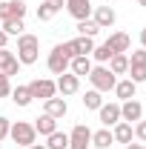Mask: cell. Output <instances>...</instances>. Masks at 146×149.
Returning <instances> with one entry per match:
<instances>
[{
  "instance_id": "1",
  "label": "cell",
  "mask_w": 146,
  "mask_h": 149,
  "mask_svg": "<svg viewBox=\"0 0 146 149\" xmlns=\"http://www.w3.org/2000/svg\"><path fill=\"white\" fill-rule=\"evenodd\" d=\"M15 57L20 60V66L37 63V57H40V37L23 32V35L17 37V52H15Z\"/></svg>"
},
{
  "instance_id": "2",
  "label": "cell",
  "mask_w": 146,
  "mask_h": 149,
  "mask_svg": "<svg viewBox=\"0 0 146 149\" xmlns=\"http://www.w3.org/2000/svg\"><path fill=\"white\" fill-rule=\"evenodd\" d=\"M69 60H72V49H69V40H66V43H57L49 52L46 66H49L52 74H63V72H69Z\"/></svg>"
},
{
  "instance_id": "3",
  "label": "cell",
  "mask_w": 146,
  "mask_h": 149,
  "mask_svg": "<svg viewBox=\"0 0 146 149\" xmlns=\"http://www.w3.org/2000/svg\"><path fill=\"white\" fill-rule=\"evenodd\" d=\"M89 83H92V89H97L100 95H106V92H112V89H115L117 77L109 72V66L97 63V66H92V72H89Z\"/></svg>"
},
{
  "instance_id": "4",
  "label": "cell",
  "mask_w": 146,
  "mask_h": 149,
  "mask_svg": "<svg viewBox=\"0 0 146 149\" xmlns=\"http://www.w3.org/2000/svg\"><path fill=\"white\" fill-rule=\"evenodd\" d=\"M9 138H12L17 146H23V149L37 143V132H35V126H32L29 120H15L12 129H9Z\"/></svg>"
},
{
  "instance_id": "5",
  "label": "cell",
  "mask_w": 146,
  "mask_h": 149,
  "mask_svg": "<svg viewBox=\"0 0 146 149\" xmlns=\"http://www.w3.org/2000/svg\"><path fill=\"white\" fill-rule=\"evenodd\" d=\"M26 86H29V92H32L35 100H49V97H55V95H57L55 80H49V77H35V80L26 83Z\"/></svg>"
},
{
  "instance_id": "6",
  "label": "cell",
  "mask_w": 146,
  "mask_h": 149,
  "mask_svg": "<svg viewBox=\"0 0 146 149\" xmlns=\"http://www.w3.org/2000/svg\"><path fill=\"white\" fill-rule=\"evenodd\" d=\"M92 143V129L86 123H74L69 132V149H86Z\"/></svg>"
},
{
  "instance_id": "7",
  "label": "cell",
  "mask_w": 146,
  "mask_h": 149,
  "mask_svg": "<svg viewBox=\"0 0 146 149\" xmlns=\"http://www.w3.org/2000/svg\"><path fill=\"white\" fill-rule=\"evenodd\" d=\"M55 86H57V92L63 95V97H69V95H77V89H80V77L72 74V72H63V74H57Z\"/></svg>"
},
{
  "instance_id": "8",
  "label": "cell",
  "mask_w": 146,
  "mask_h": 149,
  "mask_svg": "<svg viewBox=\"0 0 146 149\" xmlns=\"http://www.w3.org/2000/svg\"><path fill=\"white\" fill-rule=\"evenodd\" d=\"M103 43L109 46V49L115 52V55H126L129 49H132V37H129L126 32H112V35L106 37Z\"/></svg>"
},
{
  "instance_id": "9",
  "label": "cell",
  "mask_w": 146,
  "mask_h": 149,
  "mask_svg": "<svg viewBox=\"0 0 146 149\" xmlns=\"http://www.w3.org/2000/svg\"><path fill=\"white\" fill-rule=\"evenodd\" d=\"M143 118V106H140V100H123L120 103V120H126V123H138Z\"/></svg>"
},
{
  "instance_id": "10",
  "label": "cell",
  "mask_w": 146,
  "mask_h": 149,
  "mask_svg": "<svg viewBox=\"0 0 146 149\" xmlns=\"http://www.w3.org/2000/svg\"><path fill=\"white\" fill-rule=\"evenodd\" d=\"M92 20H95L100 29H112L115 20H117V15H115L112 6H95V9H92Z\"/></svg>"
},
{
  "instance_id": "11",
  "label": "cell",
  "mask_w": 146,
  "mask_h": 149,
  "mask_svg": "<svg viewBox=\"0 0 146 149\" xmlns=\"http://www.w3.org/2000/svg\"><path fill=\"white\" fill-rule=\"evenodd\" d=\"M92 9H95L92 0H66V12H69L74 20H89Z\"/></svg>"
},
{
  "instance_id": "12",
  "label": "cell",
  "mask_w": 146,
  "mask_h": 149,
  "mask_svg": "<svg viewBox=\"0 0 146 149\" xmlns=\"http://www.w3.org/2000/svg\"><path fill=\"white\" fill-rule=\"evenodd\" d=\"M97 118H100V123L103 126H115V123H120V103H103L100 109H97Z\"/></svg>"
},
{
  "instance_id": "13",
  "label": "cell",
  "mask_w": 146,
  "mask_h": 149,
  "mask_svg": "<svg viewBox=\"0 0 146 149\" xmlns=\"http://www.w3.org/2000/svg\"><path fill=\"white\" fill-rule=\"evenodd\" d=\"M43 112L46 115H52V118H66V112H69V103H66V97H49V100H43Z\"/></svg>"
},
{
  "instance_id": "14",
  "label": "cell",
  "mask_w": 146,
  "mask_h": 149,
  "mask_svg": "<svg viewBox=\"0 0 146 149\" xmlns=\"http://www.w3.org/2000/svg\"><path fill=\"white\" fill-rule=\"evenodd\" d=\"M3 17H26V3L23 0H3L0 3V20Z\"/></svg>"
},
{
  "instance_id": "15",
  "label": "cell",
  "mask_w": 146,
  "mask_h": 149,
  "mask_svg": "<svg viewBox=\"0 0 146 149\" xmlns=\"http://www.w3.org/2000/svg\"><path fill=\"white\" fill-rule=\"evenodd\" d=\"M69 49H72V57H89L92 55V49H95V40L92 37H74V40H69Z\"/></svg>"
},
{
  "instance_id": "16",
  "label": "cell",
  "mask_w": 146,
  "mask_h": 149,
  "mask_svg": "<svg viewBox=\"0 0 146 149\" xmlns=\"http://www.w3.org/2000/svg\"><path fill=\"white\" fill-rule=\"evenodd\" d=\"M112 92L117 95V100L123 103V100H132V97H135L138 83H135V80H129V77H123V80H117V83H115V89H112Z\"/></svg>"
},
{
  "instance_id": "17",
  "label": "cell",
  "mask_w": 146,
  "mask_h": 149,
  "mask_svg": "<svg viewBox=\"0 0 146 149\" xmlns=\"http://www.w3.org/2000/svg\"><path fill=\"white\" fill-rule=\"evenodd\" d=\"M112 138H115V143H132V138H135V129H132V123L126 120H120V123H115L112 126Z\"/></svg>"
},
{
  "instance_id": "18",
  "label": "cell",
  "mask_w": 146,
  "mask_h": 149,
  "mask_svg": "<svg viewBox=\"0 0 146 149\" xmlns=\"http://www.w3.org/2000/svg\"><path fill=\"white\" fill-rule=\"evenodd\" d=\"M32 126H35V132H37V135L49 138V135L57 129V118H52V115H46V112H43L40 118H35V123H32Z\"/></svg>"
},
{
  "instance_id": "19",
  "label": "cell",
  "mask_w": 146,
  "mask_h": 149,
  "mask_svg": "<svg viewBox=\"0 0 146 149\" xmlns=\"http://www.w3.org/2000/svg\"><path fill=\"white\" fill-rule=\"evenodd\" d=\"M92 66H95V63H92V57H72V60H69V72L72 74H77V77H89V72H92Z\"/></svg>"
},
{
  "instance_id": "20",
  "label": "cell",
  "mask_w": 146,
  "mask_h": 149,
  "mask_svg": "<svg viewBox=\"0 0 146 149\" xmlns=\"http://www.w3.org/2000/svg\"><path fill=\"white\" fill-rule=\"evenodd\" d=\"M9 97H12V103H15V106H20V109L32 106V100H35V97H32V92H29V86H12V95H9Z\"/></svg>"
},
{
  "instance_id": "21",
  "label": "cell",
  "mask_w": 146,
  "mask_h": 149,
  "mask_svg": "<svg viewBox=\"0 0 146 149\" xmlns=\"http://www.w3.org/2000/svg\"><path fill=\"white\" fill-rule=\"evenodd\" d=\"M0 29H3L9 37H20L23 29H26V23H23V17H3L0 20Z\"/></svg>"
},
{
  "instance_id": "22",
  "label": "cell",
  "mask_w": 146,
  "mask_h": 149,
  "mask_svg": "<svg viewBox=\"0 0 146 149\" xmlns=\"http://www.w3.org/2000/svg\"><path fill=\"white\" fill-rule=\"evenodd\" d=\"M112 143H115V138H112V129H109V126L92 132V146H95V149H109Z\"/></svg>"
},
{
  "instance_id": "23",
  "label": "cell",
  "mask_w": 146,
  "mask_h": 149,
  "mask_svg": "<svg viewBox=\"0 0 146 149\" xmlns=\"http://www.w3.org/2000/svg\"><path fill=\"white\" fill-rule=\"evenodd\" d=\"M106 66H109V72L115 74V77H117V74H126L129 72V55H112Z\"/></svg>"
},
{
  "instance_id": "24",
  "label": "cell",
  "mask_w": 146,
  "mask_h": 149,
  "mask_svg": "<svg viewBox=\"0 0 146 149\" xmlns=\"http://www.w3.org/2000/svg\"><path fill=\"white\" fill-rule=\"evenodd\" d=\"M46 149H69V135L55 129L49 138H46Z\"/></svg>"
},
{
  "instance_id": "25",
  "label": "cell",
  "mask_w": 146,
  "mask_h": 149,
  "mask_svg": "<svg viewBox=\"0 0 146 149\" xmlns=\"http://www.w3.org/2000/svg\"><path fill=\"white\" fill-rule=\"evenodd\" d=\"M74 29H77V35H80V37H92V40H95L97 32H100V26H97L92 17H89V20H77V26H74Z\"/></svg>"
},
{
  "instance_id": "26",
  "label": "cell",
  "mask_w": 146,
  "mask_h": 149,
  "mask_svg": "<svg viewBox=\"0 0 146 149\" xmlns=\"http://www.w3.org/2000/svg\"><path fill=\"white\" fill-rule=\"evenodd\" d=\"M115 55V52H112L109 46H106V43H100V46H95V49H92V60H95V63H103V66H106V63H109V57Z\"/></svg>"
},
{
  "instance_id": "27",
  "label": "cell",
  "mask_w": 146,
  "mask_h": 149,
  "mask_svg": "<svg viewBox=\"0 0 146 149\" xmlns=\"http://www.w3.org/2000/svg\"><path fill=\"white\" fill-rule=\"evenodd\" d=\"M83 106H86V109H100V106H103V95L97 92V89H89V92L83 95Z\"/></svg>"
},
{
  "instance_id": "28",
  "label": "cell",
  "mask_w": 146,
  "mask_h": 149,
  "mask_svg": "<svg viewBox=\"0 0 146 149\" xmlns=\"http://www.w3.org/2000/svg\"><path fill=\"white\" fill-rule=\"evenodd\" d=\"M129 80H135V83H146V66H129Z\"/></svg>"
},
{
  "instance_id": "29",
  "label": "cell",
  "mask_w": 146,
  "mask_h": 149,
  "mask_svg": "<svg viewBox=\"0 0 146 149\" xmlns=\"http://www.w3.org/2000/svg\"><path fill=\"white\" fill-rule=\"evenodd\" d=\"M55 15H57V12L52 9V6H46V3H40V6H37V20H40V23H49Z\"/></svg>"
},
{
  "instance_id": "30",
  "label": "cell",
  "mask_w": 146,
  "mask_h": 149,
  "mask_svg": "<svg viewBox=\"0 0 146 149\" xmlns=\"http://www.w3.org/2000/svg\"><path fill=\"white\" fill-rule=\"evenodd\" d=\"M129 66H146V49H135L132 55H129Z\"/></svg>"
},
{
  "instance_id": "31",
  "label": "cell",
  "mask_w": 146,
  "mask_h": 149,
  "mask_svg": "<svg viewBox=\"0 0 146 149\" xmlns=\"http://www.w3.org/2000/svg\"><path fill=\"white\" fill-rule=\"evenodd\" d=\"M12 63H15V52L12 49H0V72H6Z\"/></svg>"
},
{
  "instance_id": "32",
  "label": "cell",
  "mask_w": 146,
  "mask_h": 149,
  "mask_svg": "<svg viewBox=\"0 0 146 149\" xmlns=\"http://www.w3.org/2000/svg\"><path fill=\"white\" fill-rule=\"evenodd\" d=\"M12 95V77L0 72V97H9Z\"/></svg>"
},
{
  "instance_id": "33",
  "label": "cell",
  "mask_w": 146,
  "mask_h": 149,
  "mask_svg": "<svg viewBox=\"0 0 146 149\" xmlns=\"http://www.w3.org/2000/svg\"><path fill=\"white\" fill-rule=\"evenodd\" d=\"M132 129H135V138H138L140 143H146V120H143V118H140V120H138Z\"/></svg>"
},
{
  "instance_id": "34",
  "label": "cell",
  "mask_w": 146,
  "mask_h": 149,
  "mask_svg": "<svg viewBox=\"0 0 146 149\" xmlns=\"http://www.w3.org/2000/svg\"><path fill=\"white\" fill-rule=\"evenodd\" d=\"M9 129H12V120L0 115V141H6V138H9Z\"/></svg>"
},
{
  "instance_id": "35",
  "label": "cell",
  "mask_w": 146,
  "mask_h": 149,
  "mask_svg": "<svg viewBox=\"0 0 146 149\" xmlns=\"http://www.w3.org/2000/svg\"><path fill=\"white\" fill-rule=\"evenodd\" d=\"M46 6H52L55 12H60V9H66V0H43Z\"/></svg>"
},
{
  "instance_id": "36",
  "label": "cell",
  "mask_w": 146,
  "mask_h": 149,
  "mask_svg": "<svg viewBox=\"0 0 146 149\" xmlns=\"http://www.w3.org/2000/svg\"><path fill=\"white\" fill-rule=\"evenodd\" d=\"M0 49H9V35L0 29Z\"/></svg>"
},
{
  "instance_id": "37",
  "label": "cell",
  "mask_w": 146,
  "mask_h": 149,
  "mask_svg": "<svg viewBox=\"0 0 146 149\" xmlns=\"http://www.w3.org/2000/svg\"><path fill=\"white\" fill-rule=\"evenodd\" d=\"M123 149H143V143H126Z\"/></svg>"
},
{
  "instance_id": "38",
  "label": "cell",
  "mask_w": 146,
  "mask_h": 149,
  "mask_svg": "<svg viewBox=\"0 0 146 149\" xmlns=\"http://www.w3.org/2000/svg\"><path fill=\"white\" fill-rule=\"evenodd\" d=\"M140 46L146 49V29H140Z\"/></svg>"
},
{
  "instance_id": "39",
  "label": "cell",
  "mask_w": 146,
  "mask_h": 149,
  "mask_svg": "<svg viewBox=\"0 0 146 149\" xmlns=\"http://www.w3.org/2000/svg\"><path fill=\"white\" fill-rule=\"evenodd\" d=\"M26 149H46V143H32V146H26Z\"/></svg>"
},
{
  "instance_id": "40",
  "label": "cell",
  "mask_w": 146,
  "mask_h": 149,
  "mask_svg": "<svg viewBox=\"0 0 146 149\" xmlns=\"http://www.w3.org/2000/svg\"><path fill=\"white\" fill-rule=\"evenodd\" d=\"M138 6H143V9H146V0H138Z\"/></svg>"
},
{
  "instance_id": "41",
  "label": "cell",
  "mask_w": 146,
  "mask_h": 149,
  "mask_svg": "<svg viewBox=\"0 0 146 149\" xmlns=\"http://www.w3.org/2000/svg\"><path fill=\"white\" fill-rule=\"evenodd\" d=\"M143 149H146V146H143Z\"/></svg>"
}]
</instances>
